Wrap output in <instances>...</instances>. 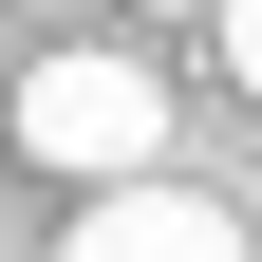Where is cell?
Listing matches in <instances>:
<instances>
[{"label": "cell", "mask_w": 262, "mask_h": 262, "mask_svg": "<svg viewBox=\"0 0 262 262\" xmlns=\"http://www.w3.org/2000/svg\"><path fill=\"white\" fill-rule=\"evenodd\" d=\"M150 19H206V0H150Z\"/></svg>", "instance_id": "obj_4"}, {"label": "cell", "mask_w": 262, "mask_h": 262, "mask_svg": "<svg viewBox=\"0 0 262 262\" xmlns=\"http://www.w3.org/2000/svg\"><path fill=\"white\" fill-rule=\"evenodd\" d=\"M0 262H19V244H0Z\"/></svg>", "instance_id": "obj_5"}, {"label": "cell", "mask_w": 262, "mask_h": 262, "mask_svg": "<svg viewBox=\"0 0 262 262\" xmlns=\"http://www.w3.org/2000/svg\"><path fill=\"white\" fill-rule=\"evenodd\" d=\"M19 150H38V169H75V187H150V169H169V75H150V56H113V38L19 56Z\"/></svg>", "instance_id": "obj_1"}, {"label": "cell", "mask_w": 262, "mask_h": 262, "mask_svg": "<svg viewBox=\"0 0 262 262\" xmlns=\"http://www.w3.org/2000/svg\"><path fill=\"white\" fill-rule=\"evenodd\" d=\"M56 262H262V244H244V225L206 206V187H169V169H150V187H94Z\"/></svg>", "instance_id": "obj_2"}, {"label": "cell", "mask_w": 262, "mask_h": 262, "mask_svg": "<svg viewBox=\"0 0 262 262\" xmlns=\"http://www.w3.org/2000/svg\"><path fill=\"white\" fill-rule=\"evenodd\" d=\"M206 38H225V75L262 94V0H206Z\"/></svg>", "instance_id": "obj_3"}]
</instances>
